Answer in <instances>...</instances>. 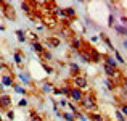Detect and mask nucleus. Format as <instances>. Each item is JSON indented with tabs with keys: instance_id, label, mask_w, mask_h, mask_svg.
I'll list each match as a JSON object with an SVG mask.
<instances>
[{
	"instance_id": "f257e3e1",
	"label": "nucleus",
	"mask_w": 127,
	"mask_h": 121,
	"mask_svg": "<svg viewBox=\"0 0 127 121\" xmlns=\"http://www.w3.org/2000/svg\"><path fill=\"white\" fill-rule=\"evenodd\" d=\"M69 97H71L74 102H79V103H81V100L84 99L82 89H79V87H71V94H69Z\"/></svg>"
},
{
	"instance_id": "f03ea898",
	"label": "nucleus",
	"mask_w": 127,
	"mask_h": 121,
	"mask_svg": "<svg viewBox=\"0 0 127 121\" xmlns=\"http://www.w3.org/2000/svg\"><path fill=\"white\" fill-rule=\"evenodd\" d=\"M81 105L84 107V110H93V108H95V102H93V97H90V95H84V99L81 100Z\"/></svg>"
},
{
	"instance_id": "7ed1b4c3",
	"label": "nucleus",
	"mask_w": 127,
	"mask_h": 121,
	"mask_svg": "<svg viewBox=\"0 0 127 121\" xmlns=\"http://www.w3.org/2000/svg\"><path fill=\"white\" fill-rule=\"evenodd\" d=\"M74 84H76V87H79V89H85V87L89 86L87 79L81 78V76H76V78H74Z\"/></svg>"
},
{
	"instance_id": "20e7f679",
	"label": "nucleus",
	"mask_w": 127,
	"mask_h": 121,
	"mask_svg": "<svg viewBox=\"0 0 127 121\" xmlns=\"http://www.w3.org/2000/svg\"><path fill=\"white\" fill-rule=\"evenodd\" d=\"M11 105V99L8 95H2L0 97V108H8Z\"/></svg>"
},
{
	"instance_id": "39448f33",
	"label": "nucleus",
	"mask_w": 127,
	"mask_h": 121,
	"mask_svg": "<svg viewBox=\"0 0 127 121\" xmlns=\"http://www.w3.org/2000/svg\"><path fill=\"white\" fill-rule=\"evenodd\" d=\"M105 61H106V66H111V68H114V69H116V66H118V61H114L113 57H106Z\"/></svg>"
},
{
	"instance_id": "423d86ee",
	"label": "nucleus",
	"mask_w": 127,
	"mask_h": 121,
	"mask_svg": "<svg viewBox=\"0 0 127 121\" xmlns=\"http://www.w3.org/2000/svg\"><path fill=\"white\" fill-rule=\"evenodd\" d=\"M103 68H105V73L109 76V78H114V74H116V69H114V68H111V66H106V65L103 66Z\"/></svg>"
},
{
	"instance_id": "0eeeda50",
	"label": "nucleus",
	"mask_w": 127,
	"mask_h": 121,
	"mask_svg": "<svg viewBox=\"0 0 127 121\" xmlns=\"http://www.w3.org/2000/svg\"><path fill=\"white\" fill-rule=\"evenodd\" d=\"M90 60L92 61H100V53L96 50H90Z\"/></svg>"
},
{
	"instance_id": "6e6552de",
	"label": "nucleus",
	"mask_w": 127,
	"mask_h": 121,
	"mask_svg": "<svg viewBox=\"0 0 127 121\" xmlns=\"http://www.w3.org/2000/svg\"><path fill=\"white\" fill-rule=\"evenodd\" d=\"M32 49H34V52H37V53H43V47L39 42H32Z\"/></svg>"
},
{
	"instance_id": "1a4fd4ad",
	"label": "nucleus",
	"mask_w": 127,
	"mask_h": 121,
	"mask_svg": "<svg viewBox=\"0 0 127 121\" xmlns=\"http://www.w3.org/2000/svg\"><path fill=\"white\" fill-rule=\"evenodd\" d=\"M2 82H3V86H11V78H10L8 74H3L2 76Z\"/></svg>"
},
{
	"instance_id": "9d476101",
	"label": "nucleus",
	"mask_w": 127,
	"mask_h": 121,
	"mask_svg": "<svg viewBox=\"0 0 127 121\" xmlns=\"http://www.w3.org/2000/svg\"><path fill=\"white\" fill-rule=\"evenodd\" d=\"M63 118H64L66 121H74L76 115H74V113H63Z\"/></svg>"
},
{
	"instance_id": "9b49d317",
	"label": "nucleus",
	"mask_w": 127,
	"mask_h": 121,
	"mask_svg": "<svg viewBox=\"0 0 127 121\" xmlns=\"http://www.w3.org/2000/svg\"><path fill=\"white\" fill-rule=\"evenodd\" d=\"M114 29L119 32V34H122V36H127V28H124V26H114Z\"/></svg>"
},
{
	"instance_id": "f8f14e48",
	"label": "nucleus",
	"mask_w": 127,
	"mask_h": 121,
	"mask_svg": "<svg viewBox=\"0 0 127 121\" xmlns=\"http://www.w3.org/2000/svg\"><path fill=\"white\" fill-rule=\"evenodd\" d=\"M53 11H55L56 15L60 16V18H63V19L66 18V11H64V10H60V8H55V10H53Z\"/></svg>"
},
{
	"instance_id": "ddd939ff",
	"label": "nucleus",
	"mask_w": 127,
	"mask_h": 121,
	"mask_svg": "<svg viewBox=\"0 0 127 121\" xmlns=\"http://www.w3.org/2000/svg\"><path fill=\"white\" fill-rule=\"evenodd\" d=\"M81 57H82V60H84L85 63L92 61V60H90V52H89V53H87V52H82V53H81Z\"/></svg>"
},
{
	"instance_id": "4468645a",
	"label": "nucleus",
	"mask_w": 127,
	"mask_h": 121,
	"mask_svg": "<svg viewBox=\"0 0 127 121\" xmlns=\"http://www.w3.org/2000/svg\"><path fill=\"white\" fill-rule=\"evenodd\" d=\"M64 11H66V16H71V18H74V16H76V11H74V8H71V6H69V8H66Z\"/></svg>"
},
{
	"instance_id": "2eb2a0df",
	"label": "nucleus",
	"mask_w": 127,
	"mask_h": 121,
	"mask_svg": "<svg viewBox=\"0 0 127 121\" xmlns=\"http://www.w3.org/2000/svg\"><path fill=\"white\" fill-rule=\"evenodd\" d=\"M16 36H18V40H19V42H24V40H26L24 34H23V31H16Z\"/></svg>"
},
{
	"instance_id": "dca6fc26",
	"label": "nucleus",
	"mask_w": 127,
	"mask_h": 121,
	"mask_svg": "<svg viewBox=\"0 0 127 121\" xmlns=\"http://www.w3.org/2000/svg\"><path fill=\"white\" fill-rule=\"evenodd\" d=\"M114 57H116V60H118L119 63H124V58H122V57H121V53H119L118 50H114Z\"/></svg>"
},
{
	"instance_id": "f3484780",
	"label": "nucleus",
	"mask_w": 127,
	"mask_h": 121,
	"mask_svg": "<svg viewBox=\"0 0 127 121\" xmlns=\"http://www.w3.org/2000/svg\"><path fill=\"white\" fill-rule=\"evenodd\" d=\"M15 61L18 63V65H21V61H23V58H21V55L19 53H15Z\"/></svg>"
},
{
	"instance_id": "a211bd4d",
	"label": "nucleus",
	"mask_w": 127,
	"mask_h": 121,
	"mask_svg": "<svg viewBox=\"0 0 127 121\" xmlns=\"http://www.w3.org/2000/svg\"><path fill=\"white\" fill-rule=\"evenodd\" d=\"M48 42H50V44H52V45H53V47H58V45H60V40H58V39H50V40H48Z\"/></svg>"
},
{
	"instance_id": "6ab92c4d",
	"label": "nucleus",
	"mask_w": 127,
	"mask_h": 121,
	"mask_svg": "<svg viewBox=\"0 0 127 121\" xmlns=\"http://www.w3.org/2000/svg\"><path fill=\"white\" fill-rule=\"evenodd\" d=\"M72 45H74L76 49H79V47H81V40H79V39H74V40H72Z\"/></svg>"
},
{
	"instance_id": "aec40b11",
	"label": "nucleus",
	"mask_w": 127,
	"mask_h": 121,
	"mask_svg": "<svg viewBox=\"0 0 127 121\" xmlns=\"http://www.w3.org/2000/svg\"><path fill=\"white\" fill-rule=\"evenodd\" d=\"M42 55H43V58H45V60H52V53H50V52H43Z\"/></svg>"
},
{
	"instance_id": "412c9836",
	"label": "nucleus",
	"mask_w": 127,
	"mask_h": 121,
	"mask_svg": "<svg viewBox=\"0 0 127 121\" xmlns=\"http://www.w3.org/2000/svg\"><path fill=\"white\" fill-rule=\"evenodd\" d=\"M92 120H93V121H101V116L96 115V113H93V115H92Z\"/></svg>"
},
{
	"instance_id": "4be33fe9",
	"label": "nucleus",
	"mask_w": 127,
	"mask_h": 121,
	"mask_svg": "<svg viewBox=\"0 0 127 121\" xmlns=\"http://www.w3.org/2000/svg\"><path fill=\"white\" fill-rule=\"evenodd\" d=\"M121 113H122L124 116H127V105H122V107H121Z\"/></svg>"
},
{
	"instance_id": "5701e85b",
	"label": "nucleus",
	"mask_w": 127,
	"mask_h": 121,
	"mask_svg": "<svg viewBox=\"0 0 127 121\" xmlns=\"http://www.w3.org/2000/svg\"><path fill=\"white\" fill-rule=\"evenodd\" d=\"M114 18H113V15H109V18H108V26H114Z\"/></svg>"
},
{
	"instance_id": "b1692460",
	"label": "nucleus",
	"mask_w": 127,
	"mask_h": 121,
	"mask_svg": "<svg viewBox=\"0 0 127 121\" xmlns=\"http://www.w3.org/2000/svg\"><path fill=\"white\" fill-rule=\"evenodd\" d=\"M15 90L18 94H24V89H23V87H19V86H15Z\"/></svg>"
},
{
	"instance_id": "393cba45",
	"label": "nucleus",
	"mask_w": 127,
	"mask_h": 121,
	"mask_svg": "<svg viewBox=\"0 0 127 121\" xmlns=\"http://www.w3.org/2000/svg\"><path fill=\"white\" fill-rule=\"evenodd\" d=\"M106 86H108V89H109V90H111V89H114V87H113V82H111L109 79L106 81Z\"/></svg>"
},
{
	"instance_id": "a878e982",
	"label": "nucleus",
	"mask_w": 127,
	"mask_h": 121,
	"mask_svg": "<svg viewBox=\"0 0 127 121\" xmlns=\"http://www.w3.org/2000/svg\"><path fill=\"white\" fill-rule=\"evenodd\" d=\"M71 69H72V71H76V73H77V71H79V66L72 63V65H71Z\"/></svg>"
},
{
	"instance_id": "bb28decb",
	"label": "nucleus",
	"mask_w": 127,
	"mask_h": 121,
	"mask_svg": "<svg viewBox=\"0 0 127 121\" xmlns=\"http://www.w3.org/2000/svg\"><path fill=\"white\" fill-rule=\"evenodd\" d=\"M26 105H28V100H26V99H23L21 102H19V107H26Z\"/></svg>"
},
{
	"instance_id": "cd10ccee",
	"label": "nucleus",
	"mask_w": 127,
	"mask_h": 121,
	"mask_svg": "<svg viewBox=\"0 0 127 121\" xmlns=\"http://www.w3.org/2000/svg\"><path fill=\"white\" fill-rule=\"evenodd\" d=\"M116 115H118V120H119V121H124V116H122V113H121V112H118Z\"/></svg>"
},
{
	"instance_id": "c85d7f7f",
	"label": "nucleus",
	"mask_w": 127,
	"mask_h": 121,
	"mask_svg": "<svg viewBox=\"0 0 127 121\" xmlns=\"http://www.w3.org/2000/svg\"><path fill=\"white\" fill-rule=\"evenodd\" d=\"M21 79L24 81V82H29V78H28V76H26V74H21Z\"/></svg>"
},
{
	"instance_id": "c756f323",
	"label": "nucleus",
	"mask_w": 127,
	"mask_h": 121,
	"mask_svg": "<svg viewBox=\"0 0 127 121\" xmlns=\"http://www.w3.org/2000/svg\"><path fill=\"white\" fill-rule=\"evenodd\" d=\"M8 118L13 120V118H15V113H13V112H8Z\"/></svg>"
},
{
	"instance_id": "7c9ffc66",
	"label": "nucleus",
	"mask_w": 127,
	"mask_h": 121,
	"mask_svg": "<svg viewBox=\"0 0 127 121\" xmlns=\"http://www.w3.org/2000/svg\"><path fill=\"white\" fill-rule=\"evenodd\" d=\"M43 68H45V71H47V73H52V68H48V66H47V65L43 66Z\"/></svg>"
},
{
	"instance_id": "2f4dec72",
	"label": "nucleus",
	"mask_w": 127,
	"mask_h": 121,
	"mask_svg": "<svg viewBox=\"0 0 127 121\" xmlns=\"http://www.w3.org/2000/svg\"><path fill=\"white\" fill-rule=\"evenodd\" d=\"M90 40H92V42H96V40H98V36H93V37L90 39Z\"/></svg>"
},
{
	"instance_id": "473e14b6",
	"label": "nucleus",
	"mask_w": 127,
	"mask_h": 121,
	"mask_svg": "<svg viewBox=\"0 0 127 121\" xmlns=\"http://www.w3.org/2000/svg\"><path fill=\"white\" fill-rule=\"evenodd\" d=\"M124 47H126V50H127V39L124 40Z\"/></svg>"
},
{
	"instance_id": "72a5a7b5",
	"label": "nucleus",
	"mask_w": 127,
	"mask_h": 121,
	"mask_svg": "<svg viewBox=\"0 0 127 121\" xmlns=\"http://www.w3.org/2000/svg\"><path fill=\"white\" fill-rule=\"evenodd\" d=\"M124 89L127 90V81H126V82H124Z\"/></svg>"
},
{
	"instance_id": "f704fd0d",
	"label": "nucleus",
	"mask_w": 127,
	"mask_h": 121,
	"mask_svg": "<svg viewBox=\"0 0 127 121\" xmlns=\"http://www.w3.org/2000/svg\"><path fill=\"white\" fill-rule=\"evenodd\" d=\"M0 121H2V118H0Z\"/></svg>"
}]
</instances>
